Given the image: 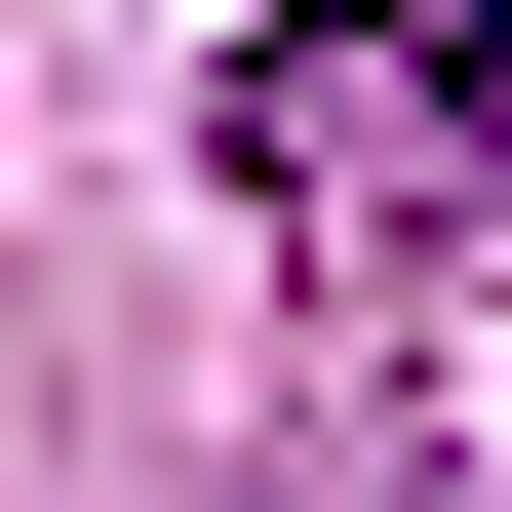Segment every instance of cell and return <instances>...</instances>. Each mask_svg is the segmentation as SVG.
Returning a JSON list of instances; mask_svg holds the SVG:
<instances>
[{
    "label": "cell",
    "instance_id": "obj_1",
    "mask_svg": "<svg viewBox=\"0 0 512 512\" xmlns=\"http://www.w3.org/2000/svg\"><path fill=\"white\" fill-rule=\"evenodd\" d=\"M237 197L276 237H473L512 197V0H276L237 40Z\"/></svg>",
    "mask_w": 512,
    "mask_h": 512
}]
</instances>
